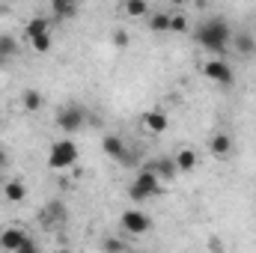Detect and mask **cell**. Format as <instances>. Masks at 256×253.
<instances>
[{
    "label": "cell",
    "instance_id": "1",
    "mask_svg": "<svg viewBox=\"0 0 256 253\" xmlns=\"http://www.w3.org/2000/svg\"><path fill=\"white\" fill-rule=\"evenodd\" d=\"M194 39H196V45H200L202 51H212V54H218V57L224 60V54H226L230 45H232V30H230L226 18H206V21L196 24Z\"/></svg>",
    "mask_w": 256,
    "mask_h": 253
},
{
    "label": "cell",
    "instance_id": "2",
    "mask_svg": "<svg viewBox=\"0 0 256 253\" xmlns=\"http://www.w3.org/2000/svg\"><path fill=\"white\" fill-rule=\"evenodd\" d=\"M78 158H80L78 143H74L72 137H63V140H57V143L51 146V152H48V167H51V170H68V167L78 164Z\"/></svg>",
    "mask_w": 256,
    "mask_h": 253
},
{
    "label": "cell",
    "instance_id": "3",
    "mask_svg": "<svg viewBox=\"0 0 256 253\" xmlns=\"http://www.w3.org/2000/svg\"><path fill=\"white\" fill-rule=\"evenodd\" d=\"M158 190H161V179H158L149 167H143V170L134 176V182L128 185V196H131L134 202H143V200L155 196Z\"/></svg>",
    "mask_w": 256,
    "mask_h": 253
},
{
    "label": "cell",
    "instance_id": "4",
    "mask_svg": "<svg viewBox=\"0 0 256 253\" xmlns=\"http://www.w3.org/2000/svg\"><path fill=\"white\" fill-rule=\"evenodd\" d=\"M86 126V108L78 102H68L57 110V128H63L66 134H74Z\"/></svg>",
    "mask_w": 256,
    "mask_h": 253
},
{
    "label": "cell",
    "instance_id": "5",
    "mask_svg": "<svg viewBox=\"0 0 256 253\" xmlns=\"http://www.w3.org/2000/svg\"><path fill=\"white\" fill-rule=\"evenodd\" d=\"M202 74H206L212 84L224 86V90H230V86L236 84V72H232V66L226 63V60H220V57H214V60H208V63L202 66Z\"/></svg>",
    "mask_w": 256,
    "mask_h": 253
},
{
    "label": "cell",
    "instance_id": "6",
    "mask_svg": "<svg viewBox=\"0 0 256 253\" xmlns=\"http://www.w3.org/2000/svg\"><path fill=\"white\" fill-rule=\"evenodd\" d=\"M120 224H122V230H126L128 236H146L152 230V218L143 208H126L122 218H120Z\"/></svg>",
    "mask_w": 256,
    "mask_h": 253
},
{
    "label": "cell",
    "instance_id": "7",
    "mask_svg": "<svg viewBox=\"0 0 256 253\" xmlns=\"http://www.w3.org/2000/svg\"><path fill=\"white\" fill-rule=\"evenodd\" d=\"M102 152H104L108 158L120 161V164H131V161H134V155L128 152V143L120 134H104V137H102Z\"/></svg>",
    "mask_w": 256,
    "mask_h": 253
},
{
    "label": "cell",
    "instance_id": "8",
    "mask_svg": "<svg viewBox=\"0 0 256 253\" xmlns=\"http://www.w3.org/2000/svg\"><path fill=\"white\" fill-rule=\"evenodd\" d=\"M27 238H30V236H27L21 226H6V230L0 232V248L6 253H18V248H21Z\"/></svg>",
    "mask_w": 256,
    "mask_h": 253
},
{
    "label": "cell",
    "instance_id": "9",
    "mask_svg": "<svg viewBox=\"0 0 256 253\" xmlns=\"http://www.w3.org/2000/svg\"><path fill=\"white\" fill-rule=\"evenodd\" d=\"M39 220H42L45 226H60V224L66 220V206L60 202V200H51V202H45V208H42Z\"/></svg>",
    "mask_w": 256,
    "mask_h": 253
},
{
    "label": "cell",
    "instance_id": "10",
    "mask_svg": "<svg viewBox=\"0 0 256 253\" xmlns=\"http://www.w3.org/2000/svg\"><path fill=\"white\" fill-rule=\"evenodd\" d=\"M167 126H170V120H167L164 110H146V114H143V128H146L149 134H164Z\"/></svg>",
    "mask_w": 256,
    "mask_h": 253
},
{
    "label": "cell",
    "instance_id": "11",
    "mask_svg": "<svg viewBox=\"0 0 256 253\" xmlns=\"http://www.w3.org/2000/svg\"><path fill=\"white\" fill-rule=\"evenodd\" d=\"M146 167H149V170H152V173H155V176H158L161 182H167V179H173V176L179 173V170H176V161H173V158H152V161H149Z\"/></svg>",
    "mask_w": 256,
    "mask_h": 253
},
{
    "label": "cell",
    "instance_id": "12",
    "mask_svg": "<svg viewBox=\"0 0 256 253\" xmlns=\"http://www.w3.org/2000/svg\"><path fill=\"white\" fill-rule=\"evenodd\" d=\"M208 149H212V155H214V158H226V155L232 152V137H230L226 131H218V134H212Z\"/></svg>",
    "mask_w": 256,
    "mask_h": 253
},
{
    "label": "cell",
    "instance_id": "13",
    "mask_svg": "<svg viewBox=\"0 0 256 253\" xmlns=\"http://www.w3.org/2000/svg\"><path fill=\"white\" fill-rule=\"evenodd\" d=\"M51 18H45V15H36V18H30L27 21V27H24V33H27V39H36V36H45V33H51Z\"/></svg>",
    "mask_w": 256,
    "mask_h": 253
},
{
    "label": "cell",
    "instance_id": "14",
    "mask_svg": "<svg viewBox=\"0 0 256 253\" xmlns=\"http://www.w3.org/2000/svg\"><path fill=\"white\" fill-rule=\"evenodd\" d=\"M173 161H176V170H179V173H194V170H196V152L188 149V146L179 149V152L173 155Z\"/></svg>",
    "mask_w": 256,
    "mask_h": 253
},
{
    "label": "cell",
    "instance_id": "15",
    "mask_svg": "<svg viewBox=\"0 0 256 253\" xmlns=\"http://www.w3.org/2000/svg\"><path fill=\"white\" fill-rule=\"evenodd\" d=\"M3 196H6L9 202H21V200L27 196V185H24L21 179H12V182L3 185Z\"/></svg>",
    "mask_w": 256,
    "mask_h": 253
},
{
    "label": "cell",
    "instance_id": "16",
    "mask_svg": "<svg viewBox=\"0 0 256 253\" xmlns=\"http://www.w3.org/2000/svg\"><path fill=\"white\" fill-rule=\"evenodd\" d=\"M232 45H236L238 54H254L256 51V39L250 33H236V36H232Z\"/></svg>",
    "mask_w": 256,
    "mask_h": 253
},
{
    "label": "cell",
    "instance_id": "17",
    "mask_svg": "<svg viewBox=\"0 0 256 253\" xmlns=\"http://www.w3.org/2000/svg\"><path fill=\"white\" fill-rule=\"evenodd\" d=\"M149 30L152 33H167L170 30V15L167 12H149Z\"/></svg>",
    "mask_w": 256,
    "mask_h": 253
},
{
    "label": "cell",
    "instance_id": "18",
    "mask_svg": "<svg viewBox=\"0 0 256 253\" xmlns=\"http://www.w3.org/2000/svg\"><path fill=\"white\" fill-rule=\"evenodd\" d=\"M102 253H128V244L116 236H108V238H102Z\"/></svg>",
    "mask_w": 256,
    "mask_h": 253
},
{
    "label": "cell",
    "instance_id": "19",
    "mask_svg": "<svg viewBox=\"0 0 256 253\" xmlns=\"http://www.w3.org/2000/svg\"><path fill=\"white\" fill-rule=\"evenodd\" d=\"M21 102H24V110H30V114H36V110L42 108V92H36V90H24V96H21Z\"/></svg>",
    "mask_w": 256,
    "mask_h": 253
},
{
    "label": "cell",
    "instance_id": "20",
    "mask_svg": "<svg viewBox=\"0 0 256 253\" xmlns=\"http://www.w3.org/2000/svg\"><path fill=\"white\" fill-rule=\"evenodd\" d=\"M51 12H54V21H60V18H72V15H74V3L54 0V3H51Z\"/></svg>",
    "mask_w": 256,
    "mask_h": 253
},
{
    "label": "cell",
    "instance_id": "21",
    "mask_svg": "<svg viewBox=\"0 0 256 253\" xmlns=\"http://www.w3.org/2000/svg\"><path fill=\"white\" fill-rule=\"evenodd\" d=\"M122 12H126L128 18H140V15H149V6L143 0H128L126 6H122Z\"/></svg>",
    "mask_w": 256,
    "mask_h": 253
},
{
    "label": "cell",
    "instance_id": "22",
    "mask_svg": "<svg viewBox=\"0 0 256 253\" xmlns=\"http://www.w3.org/2000/svg\"><path fill=\"white\" fill-rule=\"evenodd\" d=\"M15 51H18L15 48V39L12 36H0V66L6 63L9 57H15Z\"/></svg>",
    "mask_w": 256,
    "mask_h": 253
},
{
    "label": "cell",
    "instance_id": "23",
    "mask_svg": "<svg viewBox=\"0 0 256 253\" xmlns=\"http://www.w3.org/2000/svg\"><path fill=\"white\" fill-rule=\"evenodd\" d=\"M30 42H33V51H36V54H48V51H51V45H54L51 33H45V36H36V39H30Z\"/></svg>",
    "mask_w": 256,
    "mask_h": 253
},
{
    "label": "cell",
    "instance_id": "24",
    "mask_svg": "<svg viewBox=\"0 0 256 253\" xmlns=\"http://www.w3.org/2000/svg\"><path fill=\"white\" fill-rule=\"evenodd\" d=\"M170 30H173V33L188 30V18H185V15H170Z\"/></svg>",
    "mask_w": 256,
    "mask_h": 253
},
{
    "label": "cell",
    "instance_id": "25",
    "mask_svg": "<svg viewBox=\"0 0 256 253\" xmlns=\"http://www.w3.org/2000/svg\"><path fill=\"white\" fill-rule=\"evenodd\" d=\"M18 253H42V248H39V244H36L33 238H27V242H24V244L18 248Z\"/></svg>",
    "mask_w": 256,
    "mask_h": 253
},
{
    "label": "cell",
    "instance_id": "26",
    "mask_svg": "<svg viewBox=\"0 0 256 253\" xmlns=\"http://www.w3.org/2000/svg\"><path fill=\"white\" fill-rule=\"evenodd\" d=\"M114 42H116L120 48H126V45H128V33H126V30H116V33H114Z\"/></svg>",
    "mask_w": 256,
    "mask_h": 253
},
{
    "label": "cell",
    "instance_id": "27",
    "mask_svg": "<svg viewBox=\"0 0 256 253\" xmlns=\"http://www.w3.org/2000/svg\"><path fill=\"white\" fill-rule=\"evenodd\" d=\"M9 161H12V158H9V152H6V149H0V167H9Z\"/></svg>",
    "mask_w": 256,
    "mask_h": 253
},
{
    "label": "cell",
    "instance_id": "28",
    "mask_svg": "<svg viewBox=\"0 0 256 253\" xmlns=\"http://www.w3.org/2000/svg\"><path fill=\"white\" fill-rule=\"evenodd\" d=\"M57 253H72V250H57Z\"/></svg>",
    "mask_w": 256,
    "mask_h": 253
}]
</instances>
